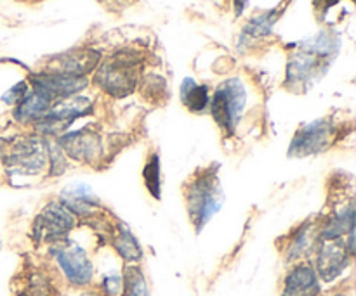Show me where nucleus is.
I'll return each instance as SVG.
<instances>
[{
	"instance_id": "obj_1",
	"label": "nucleus",
	"mask_w": 356,
	"mask_h": 296,
	"mask_svg": "<svg viewBox=\"0 0 356 296\" xmlns=\"http://www.w3.org/2000/svg\"><path fill=\"white\" fill-rule=\"evenodd\" d=\"M184 198L188 217L191 218V224L197 227V231H200L218 214L222 203V189L214 170L198 172L193 179L188 180Z\"/></svg>"
},
{
	"instance_id": "obj_2",
	"label": "nucleus",
	"mask_w": 356,
	"mask_h": 296,
	"mask_svg": "<svg viewBox=\"0 0 356 296\" xmlns=\"http://www.w3.org/2000/svg\"><path fill=\"white\" fill-rule=\"evenodd\" d=\"M139 61L132 54L113 55L110 61L104 62L96 75V83L115 97H125L134 92L138 82Z\"/></svg>"
},
{
	"instance_id": "obj_3",
	"label": "nucleus",
	"mask_w": 356,
	"mask_h": 296,
	"mask_svg": "<svg viewBox=\"0 0 356 296\" xmlns=\"http://www.w3.org/2000/svg\"><path fill=\"white\" fill-rule=\"evenodd\" d=\"M245 101V87L238 78H232L228 82L221 83L219 89L216 90L214 99H212L211 104V111L216 123L228 134H233L243 113Z\"/></svg>"
},
{
	"instance_id": "obj_4",
	"label": "nucleus",
	"mask_w": 356,
	"mask_h": 296,
	"mask_svg": "<svg viewBox=\"0 0 356 296\" xmlns=\"http://www.w3.org/2000/svg\"><path fill=\"white\" fill-rule=\"evenodd\" d=\"M47 163V144L40 139H21L6 155V168L10 177L38 175Z\"/></svg>"
},
{
	"instance_id": "obj_5",
	"label": "nucleus",
	"mask_w": 356,
	"mask_h": 296,
	"mask_svg": "<svg viewBox=\"0 0 356 296\" xmlns=\"http://www.w3.org/2000/svg\"><path fill=\"white\" fill-rule=\"evenodd\" d=\"M56 262L63 270L68 283L73 286H87L94 277V265L87 256L86 250L80 248L76 243H61L54 250Z\"/></svg>"
},
{
	"instance_id": "obj_6",
	"label": "nucleus",
	"mask_w": 356,
	"mask_h": 296,
	"mask_svg": "<svg viewBox=\"0 0 356 296\" xmlns=\"http://www.w3.org/2000/svg\"><path fill=\"white\" fill-rule=\"evenodd\" d=\"M92 110V104L86 97H73V99H63L56 106L49 110V113L35 123L38 132L45 135H54L66 130L76 118L83 116Z\"/></svg>"
},
{
	"instance_id": "obj_7",
	"label": "nucleus",
	"mask_w": 356,
	"mask_h": 296,
	"mask_svg": "<svg viewBox=\"0 0 356 296\" xmlns=\"http://www.w3.org/2000/svg\"><path fill=\"white\" fill-rule=\"evenodd\" d=\"M75 227V215L65 204L52 201L35 220V236L44 241H61Z\"/></svg>"
},
{
	"instance_id": "obj_8",
	"label": "nucleus",
	"mask_w": 356,
	"mask_h": 296,
	"mask_svg": "<svg viewBox=\"0 0 356 296\" xmlns=\"http://www.w3.org/2000/svg\"><path fill=\"white\" fill-rule=\"evenodd\" d=\"M31 83L33 90L40 92L52 103L58 99H68L87 85L86 78L61 75V73H40L31 76Z\"/></svg>"
},
{
	"instance_id": "obj_9",
	"label": "nucleus",
	"mask_w": 356,
	"mask_h": 296,
	"mask_svg": "<svg viewBox=\"0 0 356 296\" xmlns=\"http://www.w3.org/2000/svg\"><path fill=\"white\" fill-rule=\"evenodd\" d=\"M350 252L339 239H325L316 253V270L323 281H334L350 265Z\"/></svg>"
},
{
	"instance_id": "obj_10",
	"label": "nucleus",
	"mask_w": 356,
	"mask_h": 296,
	"mask_svg": "<svg viewBox=\"0 0 356 296\" xmlns=\"http://www.w3.org/2000/svg\"><path fill=\"white\" fill-rule=\"evenodd\" d=\"M58 146L61 148L63 153L82 163H92L94 159L99 158L101 151H103L101 137L96 132L89 130V128H82L79 132L63 135L59 139Z\"/></svg>"
},
{
	"instance_id": "obj_11",
	"label": "nucleus",
	"mask_w": 356,
	"mask_h": 296,
	"mask_svg": "<svg viewBox=\"0 0 356 296\" xmlns=\"http://www.w3.org/2000/svg\"><path fill=\"white\" fill-rule=\"evenodd\" d=\"M332 139V125L327 120L313 121L299 130L291 146V155L308 156L323 151Z\"/></svg>"
},
{
	"instance_id": "obj_12",
	"label": "nucleus",
	"mask_w": 356,
	"mask_h": 296,
	"mask_svg": "<svg viewBox=\"0 0 356 296\" xmlns=\"http://www.w3.org/2000/svg\"><path fill=\"white\" fill-rule=\"evenodd\" d=\"M97 62H99V52L87 51V49L72 51L56 59V71L52 73H61V75L83 78L87 73H90L96 68Z\"/></svg>"
},
{
	"instance_id": "obj_13",
	"label": "nucleus",
	"mask_w": 356,
	"mask_h": 296,
	"mask_svg": "<svg viewBox=\"0 0 356 296\" xmlns=\"http://www.w3.org/2000/svg\"><path fill=\"white\" fill-rule=\"evenodd\" d=\"M318 291V276H316L315 269L312 265L301 263V265L294 267L285 277L282 296H316Z\"/></svg>"
},
{
	"instance_id": "obj_14",
	"label": "nucleus",
	"mask_w": 356,
	"mask_h": 296,
	"mask_svg": "<svg viewBox=\"0 0 356 296\" xmlns=\"http://www.w3.org/2000/svg\"><path fill=\"white\" fill-rule=\"evenodd\" d=\"M61 204H65L73 215H90L94 208H97L99 200L86 184H73L63 189L61 193Z\"/></svg>"
},
{
	"instance_id": "obj_15",
	"label": "nucleus",
	"mask_w": 356,
	"mask_h": 296,
	"mask_svg": "<svg viewBox=\"0 0 356 296\" xmlns=\"http://www.w3.org/2000/svg\"><path fill=\"white\" fill-rule=\"evenodd\" d=\"M51 107L52 101H49L40 92L33 90V92L26 94L21 99V103L17 104L16 111H14V118L19 123H37V121H40L49 113Z\"/></svg>"
},
{
	"instance_id": "obj_16",
	"label": "nucleus",
	"mask_w": 356,
	"mask_h": 296,
	"mask_svg": "<svg viewBox=\"0 0 356 296\" xmlns=\"http://www.w3.org/2000/svg\"><path fill=\"white\" fill-rule=\"evenodd\" d=\"M181 101L191 113H202L209 104L207 87L197 85L195 80L186 78L181 85Z\"/></svg>"
},
{
	"instance_id": "obj_17",
	"label": "nucleus",
	"mask_w": 356,
	"mask_h": 296,
	"mask_svg": "<svg viewBox=\"0 0 356 296\" xmlns=\"http://www.w3.org/2000/svg\"><path fill=\"white\" fill-rule=\"evenodd\" d=\"M115 248H117L118 255L125 260V262H138L141 259V248H139L138 241L131 231L125 227H118V232L115 234Z\"/></svg>"
},
{
	"instance_id": "obj_18",
	"label": "nucleus",
	"mask_w": 356,
	"mask_h": 296,
	"mask_svg": "<svg viewBox=\"0 0 356 296\" xmlns=\"http://www.w3.org/2000/svg\"><path fill=\"white\" fill-rule=\"evenodd\" d=\"M122 279H124V284H122V293H124V296H149L148 284H146L141 269L129 267Z\"/></svg>"
},
{
	"instance_id": "obj_19",
	"label": "nucleus",
	"mask_w": 356,
	"mask_h": 296,
	"mask_svg": "<svg viewBox=\"0 0 356 296\" xmlns=\"http://www.w3.org/2000/svg\"><path fill=\"white\" fill-rule=\"evenodd\" d=\"M143 177H145V184L148 187L149 194H152L155 200L160 198V159L159 155H152L148 158L145 165V172H143Z\"/></svg>"
},
{
	"instance_id": "obj_20",
	"label": "nucleus",
	"mask_w": 356,
	"mask_h": 296,
	"mask_svg": "<svg viewBox=\"0 0 356 296\" xmlns=\"http://www.w3.org/2000/svg\"><path fill=\"white\" fill-rule=\"evenodd\" d=\"M24 96H26V83L21 82V83H17V85H14L13 89H10L6 96H3V101H6L7 104H16V103L19 104L21 99H23Z\"/></svg>"
},
{
	"instance_id": "obj_21",
	"label": "nucleus",
	"mask_w": 356,
	"mask_h": 296,
	"mask_svg": "<svg viewBox=\"0 0 356 296\" xmlns=\"http://www.w3.org/2000/svg\"><path fill=\"white\" fill-rule=\"evenodd\" d=\"M233 2H235V10H236V14H242V10L245 9L247 7V0H233Z\"/></svg>"
}]
</instances>
